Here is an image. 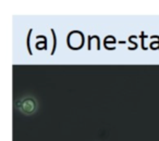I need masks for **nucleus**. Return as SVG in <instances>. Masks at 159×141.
Here are the masks:
<instances>
[{
    "mask_svg": "<svg viewBox=\"0 0 159 141\" xmlns=\"http://www.w3.org/2000/svg\"><path fill=\"white\" fill-rule=\"evenodd\" d=\"M32 32H33V29H30L29 31V34H27V39H26V45H27V50H29V53L30 54H33V52H32L31 50V46H30V38H31V35H32Z\"/></svg>",
    "mask_w": 159,
    "mask_h": 141,
    "instance_id": "7ed1b4c3",
    "label": "nucleus"
},
{
    "mask_svg": "<svg viewBox=\"0 0 159 141\" xmlns=\"http://www.w3.org/2000/svg\"><path fill=\"white\" fill-rule=\"evenodd\" d=\"M16 108L20 111L22 114L24 115H33L37 112L38 109V103L36 98H34L33 96H24L23 98H21L16 103Z\"/></svg>",
    "mask_w": 159,
    "mask_h": 141,
    "instance_id": "f257e3e1",
    "label": "nucleus"
},
{
    "mask_svg": "<svg viewBox=\"0 0 159 141\" xmlns=\"http://www.w3.org/2000/svg\"><path fill=\"white\" fill-rule=\"evenodd\" d=\"M50 32H51V35H52V37H53V47H52V50H51V52H50V54L52 55V54H55L56 48H57V36H56V32L53 28H50Z\"/></svg>",
    "mask_w": 159,
    "mask_h": 141,
    "instance_id": "f03ea898",
    "label": "nucleus"
}]
</instances>
